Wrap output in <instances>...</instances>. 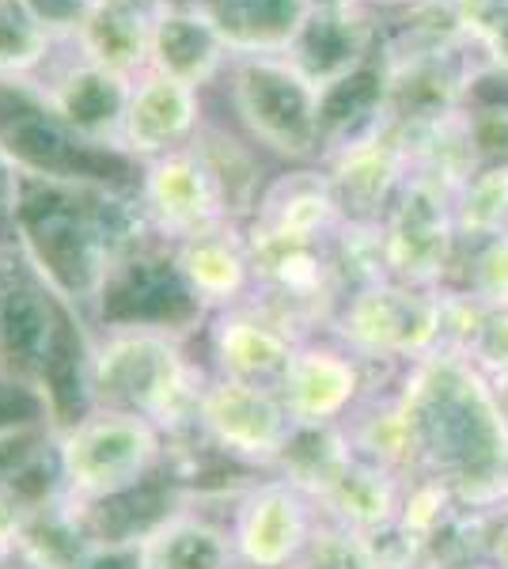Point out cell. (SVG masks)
Returning <instances> with one entry per match:
<instances>
[{
    "label": "cell",
    "mask_w": 508,
    "mask_h": 569,
    "mask_svg": "<svg viewBox=\"0 0 508 569\" xmlns=\"http://www.w3.org/2000/svg\"><path fill=\"white\" fill-rule=\"evenodd\" d=\"M399 402L410 418L418 475H432L470 509L508 505V418L494 380L470 357L432 350L406 365Z\"/></svg>",
    "instance_id": "1"
},
{
    "label": "cell",
    "mask_w": 508,
    "mask_h": 569,
    "mask_svg": "<svg viewBox=\"0 0 508 569\" xmlns=\"http://www.w3.org/2000/svg\"><path fill=\"white\" fill-rule=\"evenodd\" d=\"M91 407H118L149 418L168 440L193 437L209 365L182 350L179 335L156 323H126L91 346L88 365Z\"/></svg>",
    "instance_id": "2"
},
{
    "label": "cell",
    "mask_w": 508,
    "mask_h": 569,
    "mask_svg": "<svg viewBox=\"0 0 508 569\" xmlns=\"http://www.w3.org/2000/svg\"><path fill=\"white\" fill-rule=\"evenodd\" d=\"M168 448L171 440L149 418L118 407H88L50 445L53 490L91 512L149 482L168 460Z\"/></svg>",
    "instance_id": "3"
},
{
    "label": "cell",
    "mask_w": 508,
    "mask_h": 569,
    "mask_svg": "<svg viewBox=\"0 0 508 569\" xmlns=\"http://www.w3.org/2000/svg\"><path fill=\"white\" fill-rule=\"evenodd\" d=\"M327 335L365 365L406 369L440 350V289H418L395 278L341 297Z\"/></svg>",
    "instance_id": "4"
},
{
    "label": "cell",
    "mask_w": 508,
    "mask_h": 569,
    "mask_svg": "<svg viewBox=\"0 0 508 569\" xmlns=\"http://www.w3.org/2000/svg\"><path fill=\"white\" fill-rule=\"evenodd\" d=\"M292 433H297V421L277 388H258L217 372L209 376L193 437L228 463L262 475L277 471Z\"/></svg>",
    "instance_id": "5"
},
{
    "label": "cell",
    "mask_w": 508,
    "mask_h": 569,
    "mask_svg": "<svg viewBox=\"0 0 508 569\" xmlns=\"http://www.w3.org/2000/svg\"><path fill=\"white\" fill-rule=\"evenodd\" d=\"M459 251L464 240L456 228V190L410 176L384 217L387 273L418 289H445L456 273Z\"/></svg>",
    "instance_id": "6"
},
{
    "label": "cell",
    "mask_w": 508,
    "mask_h": 569,
    "mask_svg": "<svg viewBox=\"0 0 508 569\" xmlns=\"http://www.w3.org/2000/svg\"><path fill=\"white\" fill-rule=\"evenodd\" d=\"M322 512L319 501L285 475L266 471L236 493L228 512L239 566L251 569H297L316 536Z\"/></svg>",
    "instance_id": "7"
},
{
    "label": "cell",
    "mask_w": 508,
    "mask_h": 569,
    "mask_svg": "<svg viewBox=\"0 0 508 569\" xmlns=\"http://www.w3.org/2000/svg\"><path fill=\"white\" fill-rule=\"evenodd\" d=\"M399 376L402 369L365 365L330 335H316L303 338L292 357L281 380V399L297 426H346L368 395L399 383Z\"/></svg>",
    "instance_id": "8"
},
{
    "label": "cell",
    "mask_w": 508,
    "mask_h": 569,
    "mask_svg": "<svg viewBox=\"0 0 508 569\" xmlns=\"http://www.w3.org/2000/svg\"><path fill=\"white\" fill-rule=\"evenodd\" d=\"M239 110L266 149L303 160L322 149V88L300 66L258 61L239 77Z\"/></svg>",
    "instance_id": "9"
},
{
    "label": "cell",
    "mask_w": 508,
    "mask_h": 569,
    "mask_svg": "<svg viewBox=\"0 0 508 569\" xmlns=\"http://www.w3.org/2000/svg\"><path fill=\"white\" fill-rule=\"evenodd\" d=\"M303 338L281 319L270 316L262 305H236L209 319L206 346H209V372L228 380L277 388L289 372Z\"/></svg>",
    "instance_id": "10"
},
{
    "label": "cell",
    "mask_w": 508,
    "mask_h": 569,
    "mask_svg": "<svg viewBox=\"0 0 508 569\" xmlns=\"http://www.w3.org/2000/svg\"><path fill=\"white\" fill-rule=\"evenodd\" d=\"M330 187L338 194V206L346 220H368L384 224L387 209L402 194L410 179V144L399 122H387L365 141H353L346 149L330 152Z\"/></svg>",
    "instance_id": "11"
},
{
    "label": "cell",
    "mask_w": 508,
    "mask_h": 569,
    "mask_svg": "<svg viewBox=\"0 0 508 569\" xmlns=\"http://www.w3.org/2000/svg\"><path fill=\"white\" fill-rule=\"evenodd\" d=\"M133 569H236V543L228 520L182 505L156 517L129 547Z\"/></svg>",
    "instance_id": "12"
},
{
    "label": "cell",
    "mask_w": 508,
    "mask_h": 569,
    "mask_svg": "<svg viewBox=\"0 0 508 569\" xmlns=\"http://www.w3.org/2000/svg\"><path fill=\"white\" fill-rule=\"evenodd\" d=\"M0 141L34 168L77 171V176L96 179H110L107 171H129L122 156L99 152L77 141L61 122H53L50 114H42L39 107L20 96H0Z\"/></svg>",
    "instance_id": "13"
},
{
    "label": "cell",
    "mask_w": 508,
    "mask_h": 569,
    "mask_svg": "<svg viewBox=\"0 0 508 569\" xmlns=\"http://www.w3.org/2000/svg\"><path fill=\"white\" fill-rule=\"evenodd\" d=\"M380 42L384 27H376L372 16L360 8H335V12L311 8L297 31V66L311 84L327 91L330 84L346 80L349 72L365 69L380 53Z\"/></svg>",
    "instance_id": "14"
},
{
    "label": "cell",
    "mask_w": 508,
    "mask_h": 569,
    "mask_svg": "<svg viewBox=\"0 0 508 569\" xmlns=\"http://www.w3.org/2000/svg\"><path fill=\"white\" fill-rule=\"evenodd\" d=\"M341 224H346V213L338 206L330 176H322V171H297V176L277 182L270 198H266V206L258 209L255 240L319 247L335 240Z\"/></svg>",
    "instance_id": "15"
},
{
    "label": "cell",
    "mask_w": 508,
    "mask_h": 569,
    "mask_svg": "<svg viewBox=\"0 0 508 569\" xmlns=\"http://www.w3.org/2000/svg\"><path fill=\"white\" fill-rule=\"evenodd\" d=\"M99 543L88 528V509L69 501L61 490L50 498L31 501L27 509V528L20 543L23 569H88L96 562Z\"/></svg>",
    "instance_id": "16"
},
{
    "label": "cell",
    "mask_w": 508,
    "mask_h": 569,
    "mask_svg": "<svg viewBox=\"0 0 508 569\" xmlns=\"http://www.w3.org/2000/svg\"><path fill=\"white\" fill-rule=\"evenodd\" d=\"M406 479L387 467L357 460L338 475L335 486L319 498L322 520L357 531V536H376V531L399 525Z\"/></svg>",
    "instance_id": "17"
},
{
    "label": "cell",
    "mask_w": 508,
    "mask_h": 569,
    "mask_svg": "<svg viewBox=\"0 0 508 569\" xmlns=\"http://www.w3.org/2000/svg\"><path fill=\"white\" fill-rule=\"evenodd\" d=\"M171 266L187 289L190 305L198 311H212V316L247 305V292L255 289V254L228 240H212V236L179 251Z\"/></svg>",
    "instance_id": "18"
},
{
    "label": "cell",
    "mask_w": 508,
    "mask_h": 569,
    "mask_svg": "<svg viewBox=\"0 0 508 569\" xmlns=\"http://www.w3.org/2000/svg\"><path fill=\"white\" fill-rule=\"evenodd\" d=\"M346 433H349V445H353V452L360 460L387 467V471L402 475V479L418 475L414 429H410V418H406V410L399 402L395 383L391 388H376L365 402H360L346 421Z\"/></svg>",
    "instance_id": "19"
},
{
    "label": "cell",
    "mask_w": 508,
    "mask_h": 569,
    "mask_svg": "<svg viewBox=\"0 0 508 569\" xmlns=\"http://www.w3.org/2000/svg\"><path fill=\"white\" fill-rule=\"evenodd\" d=\"M23 217L27 228L34 232L42 259L53 262V270L64 278H84L88 270V247H91V224L84 217V209L72 198L58 194V190H42L31 187L23 201Z\"/></svg>",
    "instance_id": "20"
},
{
    "label": "cell",
    "mask_w": 508,
    "mask_h": 569,
    "mask_svg": "<svg viewBox=\"0 0 508 569\" xmlns=\"http://www.w3.org/2000/svg\"><path fill=\"white\" fill-rule=\"evenodd\" d=\"M353 460L357 452L349 445L346 426H297L273 475H285L319 501Z\"/></svg>",
    "instance_id": "21"
},
{
    "label": "cell",
    "mask_w": 508,
    "mask_h": 569,
    "mask_svg": "<svg viewBox=\"0 0 508 569\" xmlns=\"http://www.w3.org/2000/svg\"><path fill=\"white\" fill-rule=\"evenodd\" d=\"M220 31L247 46H277L297 39L308 20V0H209Z\"/></svg>",
    "instance_id": "22"
},
{
    "label": "cell",
    "mask_w": 508,
    "mask_h": 569,
    "mask_svg": "<svg viewBox=\"0 0 508 569\" xmlns=\"http://www.w3.org/2000/svg\"><path fill=\"white\" fill-rule=\"evenodd\" d=\"M456 228L464 243L508 232V163L478 168L456 194Z\"/></svg>",
    "instance_id": "23"
},
{
    "label": "cell",
    "mask_w": 508,
    "mask_h": 569,
    "mask_svg": "<svg viewBox=\"0 0 508 569\" xmlns=\"http://www.w3.org/2000/svg\"><path fill=\"white\" fill-rule=\"evenodd\" d=\"M486 308H508V232L464 243L451 281Z\"/></svg>",
    "instance_id": "24"
},
{
    "label": "cell",
    "mask_w": 508,
    "mask_h": 569,
    "mask_svg": "<svg viewBox=\"0 0 508 569\" xmlns=\"http://www.w3.org/2000/svg\"><path fill=\"white\" fill-rule=\"evenodd\" d=\"M459 509H464V501H459V493L451 490V486L432 479V475H410L402 486L399 525L425 543V539L445 528Z\"/></svg>",
    "instance_id": "25"
},
{
    "label": "cell",
    "mask_w": 508,
    "mask_h": 569,
    "mask_svg": "<svg viewBox=\"0 0 508 569\" xmlns=\"http://www.w3.org/2000/svg\"><path fill=\"white\" fill-rule=\"evenodd\" d=\"M156 198H160V206L171 224H179V228H209L220 213L212 182L187 168L168 171V179H163V187Z\"/></svg>",
    "instance_id": "26"
},
{
    "label": "cell",
    "mask_w": 508,
    "mask_h": 569,
    "mask_svg": "<svg viewBox=\"0 0 508 569\" xmlns=\"http://www.w3.org/2000/svg\"><path fill=\"white\" fill-rule=\"evenodd\" d=\"M297 569H376V562L365 536L335 525V520H319Z\"/></svg>",
    "instance_id": "27"
},
{
    "label": "cell",
    "mask_w": 508,
    "mask_h": 569,
    "mask_svg": "<svg viewBox=\"0 0 508 569\" xmlns=\"http://www.w3.org/2000/svg\"><path fill=\"white\" fill-rule=\"evenodd\" d=\"M470 39H475L486 80L508 84V0H475Z\"/></svg>",
    "instance_id": "28"
},
{
    "label": "cell",
    "mask_w": 508,
    "mask_h": 569,
    "mask_svg": "<svg viewBox=\"0 0 508 569\" xmlns=\"http://www.w3.org/2000/svg\"><path fill=\"white\" fill-rule=\"evenodd\" d=\"M467 357L486 376L508 372V308H489L486 311V319H482V327H478Z\"/></svg>",
    "instance_id": "29"
},
{
    "label": "cell",
    "mask_w": 508,
    "mask_h": 569,
    "mask_svg": "<svg viewBox=\"0 0 508 569\" xmlns=\"http://www.w3.org/2000/svg\"><path fill=\"white\" fill-rule=\"evenodd\" d=\"M163 58L171 61L175 69H198L201 61L209 58L212 42H209V31L198 23H187V20H175L168 23V31H163Z\"/></svg>",
    "instance_id": "30"
},
{
    "label": "cell",
    "mask_w": 508,
    "mask_h": 569,
    "mask_svg": "<svg viewBox=\"0 0 508 569\" xmlns=\"http://www.w3.org/2000/svg\"><path fill=\"white\" fill-rule=\"evenodd\" d=\"M27 509L31 501H23L8 482H0V569L20 562V543L27 528Z\"/></svg>",
    "instance_id": "31"
},
{
    "label": "cell",
    "mask_w": 508,
    "mask_h": 569,
    "mask_svg": "<svg viewBox=\"0 0 508 569\" xmlns=\"http://www.w3.org/2000/svg\"><path fill=\"white\" fill-rule=\"evenodd\" d=\"M114 110H118V91L96 77H88L84 84H77L69 96V114L77 118V122H103V118H110Z\"/></svg>",
    "instance_id": "32"
},
{
    "label": "cell",
    "mask_w": 508,
    "mask_h": 569,
    "mask_svg": "<svg viewBox=\"0 0 508 569\" xmlns=\"http://www.w3.org/2000/svg\"><path fill=\"white\" fill-rule=\"evenodd\" d=\"M27 39H31V31H27L20 4H16V0H0V58L20 53Z\"/></svg>",
    "instance_id": "33"
},
{
    "label": "cell",
    "mask_w": 508,
    "mask_h": 569,
    "mask_svg": "<svg viewBox=\"0 0 508 569\" xmlns=\"http://www.w3.org/2000/svg\"><path fill=\"white\" fill-rule=\"evenodd\" d=\"M489 566L508 569V505L494 512V525H489Z\"/></svg>",
    "instance_id": "34"
},
{
    "label": "cell",
    "mask_w": 508,
    "mask_h": 569,
    "mask_svg": "<svg viewBox=\"0 0 508 569\" xmlns=\"http://www.w3.org/2000/svg\"><path fill=\"white\" fill-rule=\"evenodd\" d=\"M34 8H39L42 16H50V20H64V16H77L80 0H31Z\"/></svg>",
    "instance_id": "35"
},
{
    "label": "cell",
    "mask_w": 508,
    "mask_h": 569,
    "mask_svg": "<svg viewBox=\"0 0 508 569\" xmlns=\"http://www.w3.org/2000/svg\"><path fill=\"white\" fill-rule=\"evenodd\" d=\"M489 380H494L497 402H501V410H505V418H508V372H497V376H489Z\"/></svg>",
    "instance_id": "36"
},
{
    "label": "cell",
    "mask_w": 508,
    "mask_h": 569,
    "mask_svg": "<svg viewBox=\"0 0 508 569\" xmlns=\"http://www.w3.org/2000/svg\"><path fill=\"white\" fill-rule=\"evenodd\" d=\"M360 0H308V8H322V12H335V8H357Z\"/></svg>",
    "instance_id": "37"
},
{
    "label": "cell",
    "mask_w": 508,
    "mask_h": 569,
    "mask_svg": "<svg viewBox=\"0 0 508 569\" xmlns=\"http://www.w3.org/2000/svg\"><path fill=\"white\" fill-rule=\"evenodd\" d=\"M372 4H380V8H395V12H402V8H410L414 0H372Z\"/></svg>",
    "instance_id": "38"
},
{
    "label": "cell",
    "mask_w": 508,
    "mask_h": 569,
    "mask_svg": "<svg viewBox=\"0 0 508 569\" xmlns=\"http://www.w3.org/2000/svg\"><path fill=\"white\" fill-rule=\"evenodd\" d=\"M4 187H8V179H4V168H0V201H4Z\"/></svg>",
    "instance_id": "39"
},
{
    "label": "cell",
    "mask_w": 508,
    "mask_h": 569,
    "mask_svg": "<svg viewBox=\"0 0 508 569\" xmlns=\"http://www.w3.org/2000/svg\"><path fill=\"white\" fill-rule=\"evenodd\" d=\"M236 569H251V566H236Z\"/></svg>",
    "instance_id": "40"
},
{
    "label": "cell",
    "mask_w": 508,
    "mask_h": 569,
    "mask_svg": "<svg viewBox=\"0 0 508 569\" xmlns=\"http://www.w3.org/2000/svg\"><path fill=\"white\" fill-rule=\"evenodd\" d=\"M482 569H494V566H482Z\"/></svg>",
    "instance_id": "41"
}]
</instances>
